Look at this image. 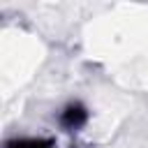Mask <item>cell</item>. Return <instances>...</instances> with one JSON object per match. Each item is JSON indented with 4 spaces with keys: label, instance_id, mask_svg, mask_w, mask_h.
<instances>
[{
    "label": "cell",
    "instance_id": "6da1fadb",
    "mask_svg": "<svg viewBox=\"0 0 148 148\" xmlns=\"http://www.w3.org/2000/svg\"><path fill=\"white\" fill-rule=\"evenodd\" d=\"M86 123H88V109L83 104H79V102H72L60 111V125L65 130H69V132L83 127Z\"/></svg>",
    "mask_w": 148,
    "mask_h": 148
},
{
    "label": "cell",
    "instance_id": "7a4b0ae2",
    "mask_svg": "<svg viewBox=\"0 0 148 148\" xmlns=\"http://www.w3.org/2000/svg\"><path fill=\"white\" fill-rule=\"evenodd\" d=\"M5 148H53V139L23 136V139H12V141H7Z\"/></svg>",
    "mask_w": 148,
    "mask_h": 148
}]
</instances>
